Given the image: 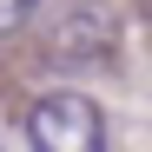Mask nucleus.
<instances>
[{
  "mask_svg": "<svg viewBox=\"0 0 152 152\" xmlns=\"http://www.w3.org/2000/svg\"><path fill=\"white\" fill-rule=\"evenodd\" d=\"M33 152H106V113L86 93H40L27 106Z\"/></svg>",
  "mask_w": 152,
  "mask_h": 152,
  "instance_id": "nucleus-1",
  "label": "nucleus"
},
{
  "mask_svg": "<svg viewBox=\"0 0 152 152\" xmlns=\"http://www.w3.org/2000/svg\"><path fill=\"white\" fill-rule=\"evenodd\" d=\"M40 7V0H0V33H13V27H27V13Z\"/></svg>",
  "mask_w": 152,
  "mask_h": 152,
  "instance_id": "nucleus-2",
  "label": "nucleus"
}]
</instances>
